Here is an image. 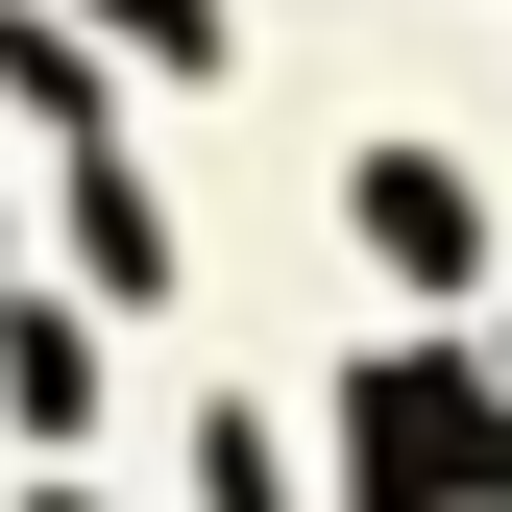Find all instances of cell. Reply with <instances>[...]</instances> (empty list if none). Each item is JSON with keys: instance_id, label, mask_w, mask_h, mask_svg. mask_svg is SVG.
I'll use <instances>...</instances> for the list:
<instances>
[{"instance_id": "2", "label": "cell", "mask_w": 512, "mask_h": 512, "mask_svg": "<svg viewBox=\"0 0 512 512\" xmlns=\"http://www.w3.org/2000/svg\"><path fill=\"white\" fill-rule=\"evenodd\" d=\"M98 25H122V49H171V74H220V49H196V0H98Z\"/></svg>"}, {"instance_id": "1", "label": "cell", "mask_w": 512, "mask_h": 512, "mask_svg": "<svg viewBox=\"0 0 512 512\" xmlns=\"http://www.w3.org/2000/svg\"><path fill=\"white\" fill-rule=\"evenodd\" d=\"M366 244H391L415 293H464V269H488V220H464V171H415V147L366 171Z\"/></svg>"}]
</instances>
